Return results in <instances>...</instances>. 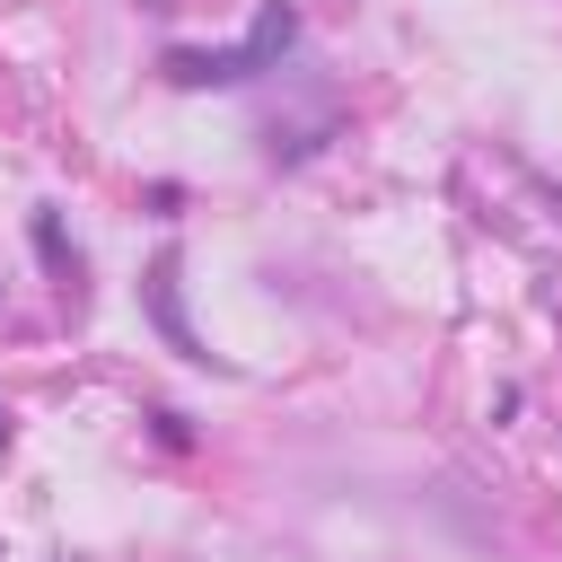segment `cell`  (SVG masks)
<instances>
[{"label": "cell", "instance_id": "cell-1", "mask_svg": "<svg viewBox=\"0 0 562 562\" xmlns=\"http://www.w3.org/2000/svg\"><path fill=\"white\" fill-rule=\"evenodd\" d=\"M290 35H299V18L272 0L237 53H167V79H176V88H237V79H263V70L290 53Z\"/></svg>", "mask_w": 562, "mask_h": 562}, {"label": "cell", "instance_id": "cell-2", "mask_svg": "<svg viewBox=\"0 0 562 562\" xmlns=\"http://www.w3.org/2000/svg\"><path fill=\"white\" fill-rule=\"evenodd\" d=\"M149 316H158V334H167L184 360H211V351H202V334L184 325V299H176V255H158V272H149Z\"/></svg>", "mask_w": 562, "mask_h": 562}, {"label": "cell", "instance_id": "cell-3", "mask_svg": "<svg viewBox=\"0 0 562 562\" xmlns=\"http://www.w3.org/2000/svg\"><path fill=\"white\" fill-rule=\"evenodd\" d=\"M0 448H9V413H0Z\"/></svg>", "mask_w": 562, "mask_h": 562}]
</instances>
